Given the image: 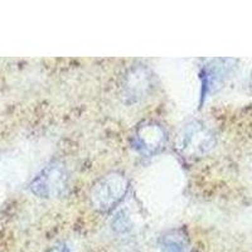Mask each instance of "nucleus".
<instances>
[{
	"mask_svg": "<svg viewBox=\"0 0 252 252\" xmlns=\"http://www.w3.org/2000/svg\"><path fill=\"white\" fill-rule=\"evenodd\" d=\"M68 186L66 168L58 161L47 165L32 182V192L40 198L60 197Z\"/></svg>",
	"mask_w": 252,
	"mask_h": 252,
	"instance_id": "obj_2",
	"label": "nucleus"
},
{
	"mask_svg": "<svg viewBox=\"0 0 252 252\" xmlns=\"http://www.w3.org/2000/svg\"><path fill=\"white\" fill-rule=\"evenodd\" d=\"M150 87V77L148 76L146 69L139 68L135 71V73L129 76L127 83H126V92L130 94L129 97H143V94L149 91Z\"/></svg>",
	"mask_w": 252,
	"mask_h": 252,
	"instance_id": "obj_5",
	"label": "nucleus"
},
{
	"mask_svg": "<svg viewBox=\"0 0 252 252\" xmlns=\"http://www.w3.org/2000/svg\"><path fill=\"white\" fill-rule=\"evenodd\" d=\"M127 192V181L120 173H110L96 182L91 190V202L101 212L118 206Z\"/></svg>",
	"mask_w": 252,
	"mask_h": 252,
	"instance_id": "obj_1",
	"label": "nucleus"
},
{
	"mask_svg": "<svg viewBox=\"0 0 252 252\" xmlns=\"http://www.w3.org/2000/svg\"><path fill=\"white\" fill-rule=\"evenodd\" d=\"M165 131L155 123H145L139 126L135 135V148L145 154L159 152L165 143Z\"/></svg>",
	"mask_w": 252,
	"mask_h": 252,
	"instance_id": "obj_3",
	"label": "nucleus"
},
{
	"mask_svg": "<svg viewBox=\"0 0 252 252\" xmlns=\"http://www.w3.org/2000/svg\"><path fill=\"white\" fill-rule=\"evenodd\" d=\"M209 144L208 132L204 131L201 124L193 123L187 125L181 138V149L187 155H197L207 150Z\"/></svg>",
	"mask_w": 252,
	"mask_h": 252,
	"instance_id": "obj_4",
	"label": "nucleus"
},
{
	"mask_svg": "<svg viewBox=\"0 0 252 252\" xmlns=\"http://www.w3.org/2000/svg\"><path fill=\"white\" fill-rule=\"evenodd\" d=\"M47 252H71V251H69V249L67 247V245L57 244V245H55L53 247H51V249H49Z\"/></svg>",
	"mask_w": 252,
	"mask_h": 252,
	"instance_id": "obj_7",
	"label": "nucleus"
},
{
	"mask_svg": "<svg viewBox=\"0 0 252 252\" xmlns=\"http://www.w3.org/2000/svg\"><path fill=\"white\" fill-rule=\"evenodd\" d=\"M159 246L163 252H188L187 236L181 231H169L159 238Z\"/></svg>",
	"mask_w": 252,
	"mask_h": 252,
	"instance_id": "obj_6",
	"label": "nucleus"
}]
</instances>
